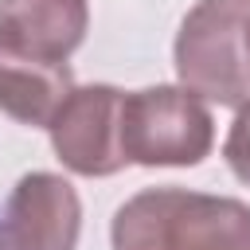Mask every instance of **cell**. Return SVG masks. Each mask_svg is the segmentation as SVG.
Returning <instances> with one entry per match:
<instances>
[{
  "label": "cell",
  "instance_id": "obj_1",
  "mask_svg": "<svg viewBox=\"0 0 250 250\" xmlns=\"http://www.w3.org/2000/svg\"><path fill=\"white\" fill-rule=\"evenodd\" d=\"M113 250H250V207L230 195L145 188L109 227Z\"/></svg>",
  "mask_w": 250,
  "mask_h": 250
},
{
  "label": "cell",
  "instance_id": "obj_2",
  "mask_svg": "<svg viewBox=\"0 0 250 250\" xmlns=\"http://www.w3.org/2000/svg\"><path fill=\"white\" fill-rule=\"evenodd\" d=\"M180 86L219 105L250 102V0H199L176 35Z\"/></svg>",
  "mask_w": 250,
  "mask_h": 250
},
{
  "label": "cell",
  "instance_id": "obj_3",
  "mask_svg": "<svg viewBox=\"0 0 250 250\" xmlns=\"http://www.w3.org/2000/svg\"><path fill=\"white\" fill-rule=\"evenodd\" d=\"M215 145V121L188 86H145L121 98V152L145 168H191Z\"/></svg>",
  "mask_w": 250,
  "mask_h": 250
},
{
  "label": "cell",
  "instance_id": "obj_4",
  "mask_svg": "<svg viewBox=\"0 0 250 250\" xmlns=\"http://www.w3.org/2000/svg\"><path fill=\"white\" fill-rule=\"evenodd\" d=\"M121 90L74 86L51 117V148L78 176H113L129 160L121 152Z\"/></svg>",
  "mask_w": 250,
  "mask_h": 250
},
{
  "label": "cell",
  "instance_id": "obj_5",
  "mask_svg": "<svg viewBox=\"0 0 250 250\" xmlns=\"http://www.w3.org/2000/svg\"><path fill=\"white\" fill-rule=\"evenodd\" d=\"M78 234V191L55 172H27L0 207V250H74Z\"/></svg>",
  "mask_w": 250,
  "mask_h": 250
},
{
  "label": "cell",
  "instance_id": "obj_6",
  "mask_svg": "<svg viewBox=\"0 0 250 250\" xmlns=\"http://www.w3.org/2000/svg\"><path fill=\"white\" fill-rule=\"evenodd\" d=\"M90 27L86 0H0V47L39 62H66Z\"/></svg>",
  "mask_w": 250,
  "mask_h": 250
},
{
  "label": "cell",
  "instance_id": "obj_7",
  "mask_svg": "<svg viewBox=\"0 0 250 250\" xmlns=\"http://www.w3.org/2000/svg\"><path fill=\"white\" fill-rule=\"evenodd\" d=\"M70 62H39L0 47V113L20 125H51L59 105L70 98Z\"/></svg>",
  "mask_w": 250,
  "mask_h": 250
},
{
  "label": "cell",
  "instance_id": "obj_8",
  "mask_svg": "<svg viewBox=\"0 0 250 250\" xmlns=\"http://www.w3.org/2000/svg\"><path fill=\"white\" fill-rule=\"evenodd\" d=\"M223 156H227V168L242 184H250V102L238 105V113L230 121V133L223 141Z\"/></svg>",
  "mask_w": 250,
  "mask_h": 250
}]
</instances>
